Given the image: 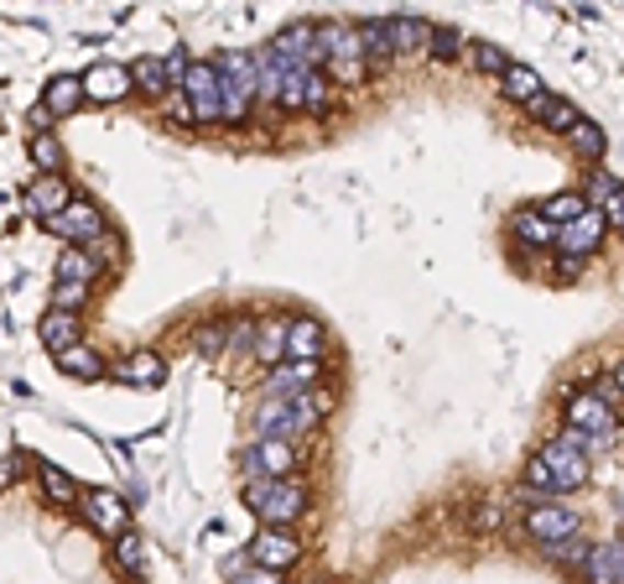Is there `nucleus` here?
Listing matches in <instances>:
<instances>
[{
    "label": "nucleus",
    "instance_id": "nucleus-1",
    "mask_svg": "<svg viewBox=\"0 0 624 584\" xmlns=\"http://www.w3.org/2000/svg\"><path fill=\"white\" fill-rule=\"evenodd\" d=\"M521 481H526V491H542V496H557V502H562V496H572V491H583V485L593 481V460H583L572 443L551 439L526 460Z\"/></svg>",
    "mask_w": 624,
    "mask_h": 584
},
{
    "label": "nucleus",
    "instance_id": "nucleus-2",
    "mask_svg": "<svg viewBox=\"0 0 624 584\" xmlns=\"http://www.w3.org/2000/svg\"><path fill=\"white\" fill-rule=\"evenodd\" d=\"M333 407H338V392H333V386H317V392H302V397H271V403L255 412V428H260V439L292 443L297 433H312Z\"/></svg>",
    "mask_w": 624,
    "mask_h": 584
},
{
    "label": "nucleus",
    "instance_id": "nucleus-3",
    "mask_svg": "<svg viewBox=\"0 0 624 584\" xmlns=\"http://www.w3.org/2000/svg\"><path fill=\"white\" fill-rule=\"evenodd\" d=\"M239 496H245V506L260 517V527H292L312 511V491H308V481H297V475H287V481H245Z\"/></svg>",
    "mask_w": 624,
    "mask_h": 584
},
{
    "label": "nucleus",
    "instance_id": "nucleus-4",
    "mask_svg": "<svg viewBox=\"0 0 624 584\" xmlns=\"http://www.w3.org/2000/svg\"><path fill=\"white\" fill-rule=\"evenodd\" d=\"M219 68V121L224 125H245L260 104V89H255V53H224L214 58Z\"/></svg>",
    "mask_w": 624,
    "mask_h": 584
},
{
    "label": "nucleus",
    "instance_id": "nucleus-5",
    "mask_svg": "<svg viewBox=\"0 0 624 584\" xmlns=\"http://www.w3.org/2000/svg\"><path fill=\"white\" fill-rule=\"evenodd\" d=\"M562 423H567V433L614 439V433H620V412H614L604 397H593L588 386H572V392H567V407H562Z\"/></svg>",
    "mask_w": 624,
    "mask_h": 584
},
{
    "label": "nucleus",
    "instance_id": "nucleus-6",
    "mask_svg": "<svg viewBox=\"0 0 624 584\" xmlns=\"http://www.w3.org/2000/svg\"><path fill=\"white\" fill-rule=\"evenodd\" d=\"M328 95H333V84L323 68H281V95H276L281 110L317 115V110H328Z\"/></svg>",
    "mask_w": 624,
    "mask_h": 584
},
{
    "label": "nucleus",
    "instance_id": "nucleus-7",
    "mask_svg": "<svg viewBox=\"0 0 624 584\" xmlns=\"http://www.w3.org/2000/svg\"><path fill=\"white\" fill-rule=\"evenodd\" d=\"M47 230H53L58 241H68V251H83V245L104 241V214H99L94 199H68V209H63V214H53V220H47Z\"/></svg>",
    "mask_w": 624,
    "mask_h": 584
},
{
    "label": "nucleus",
    "instance_id": "nucleus-8",
    "mask_svg": "<svg viewBox=\"0 0 624 584\" xmlns=\"http://www.w3.org/2000/svg\"><path fill=\"white\" fill-rule=\"evenodd\" d=\"M177 95L188 104L193 125H214L219 121V68L214 63H188V74L177 84Z\"/></svg>",
    "mask_w": 624,
    "mask_h": 584
},
{
    "label": "nucleus",
    "instance_id": "nucleus-9",
    "mask_svg": "<svg viewBox=\"0 0 624 584\" xmlns=\"http://www.w3.org/2000/svg\"><path fill=\"white\" fill-rule=\"evenodd\" d=\"M572 532H583V517H578V506H562L557 496L526 511V538L531 543L551 548V543H562V538H572Z\"/></svg>",
    "mask_w": 624,
    "mask_h": 584
},
{
    "label": "nucleus",
    "instance_id": "nucleus-10",
    "mask_svg": "<svg viewBox=\"0 0 624 584\" xmlns=\"http://www.w3.org/2000/svg\"><path fill=\"white\" fill-rule=\"evenodd\" d=\"M255 569H271V574H287V569L302 559V538L292 527H260L250 538V553H245Z\"/></svg>",
    "mask_w": 624,
    "mask_h": 584
},
{
    "label": "nucleus",
    "instance_id": "nucleus-11",
    "mask_svg": "<svg viewBox=\"0 0 624 584\" xmlns=\"http://www.w3.org/2000/svg\"><path fill=\"white\" fill-rule=\"evenodd\" d=\"M604 235H609V220L599 214V209H588L583 220L562 224V230L551 235V251H557V256H567V262H588V256L604 245Z\"/></svg>",
    "mask_w": 624,
    "mask_h": 584
},
{
    "label": "nucleus",
    "instance_id": "nucleus-12",
    "mask_svg": "<svg viewBox=\"0 0 624 584\" xmlns=\"http://www.w3.org/2000/svg\"><path fill=\"white\" fill-rule=\"evenodd\" d=\"M239 464H245V481H287L297 470V449L287 439H260L239 454Z\"/></svg>",
    "mask_w": 624,
    "mask_h": 584
},
{
    "label": "nucleus",
    "instance_id": "nucleus-13",
    "mask_svg": "<svg viewBox=\"0 0 624 584\" xmlns=\"http://www.w3.org/2000/svg\"><path fill=\"white\" fill-rule=\"evenodd\" d=\"M323 382H328L323 361H281L266 371V392L271 397H302V392H317Z\"/></svg>",
    "mask_w": 624,
    "mask_h": 584
},
{
    "label": "nucleus",
    "instance_id": "nucleus-14",
    "mask_svg": "<svg viewBox=\"0 0 624 584\" xmlns=\"http://www.w3.org/2000/svg\"><path fill=\"white\" fill-rule=\"evenodd\" d=\"M78 511L89 517V527H94L99 538L131 532V511H125V502H120L115 491H83V496H78Z\"/></svg>",
    "mask_w": 624,
    "mask_h": 584
},
{
    "label": "nucleus",
    "instance_id": "nucleus-15",
    "mask_svg": "<svg viewBox=\"0 0 624 584\" xmlns=\"http://www.w3.org/2000/svg\"><path fill=\"white\" fill-rule=\"evenodd\" d=\"M78 84H83V100H99V104H120L136 89V84H131V68H120V63H94Z\"/></svg>",
    "mask_w": 624,
    "mask_h": 584
},
{
    "label": "nucleus",
    "instance_id": "nucleus-16",
    "mask_svg": "<svg viewBox=\"0 0 624 584\" xmlns=\"http://www.w3.org/2000/svg\"><path fill=\"white\" fill-rule=\"evenodd\" d=\"M328 355V329L317 319L287 323V361H323Z\"/></svg>",
    "mask_w": 624,
    "mask_h": 584
},
{
    "label": "nucleus",
    "instance_id": "nucleus-17",
    "mask_svg": "<svg viewBox=\"0 0 624 584\" xmlns=\"http://www.w3.org/2000/svg\"><path fill=\"white\" fill-rule=\"evenodd\" d=\"M583 580L588 584H624V538H609V543L588 548Z\"/></svg>",
    "mask_w": 624,
    "mask_h": 584
},
{
    "label": "nucleus",
    "instance_id": "nucleus-18",
    "mask_svg": "<svg viewBox=\"0 0 624 584\" xmlns=\"http://www.w3.org/2000/svg\"><path fill=\"white\" fill-rule=\"evenodd\" d=\"M37 334H42V344L58 355V350H74V344H83V323H78V313L47 308V313L37 319Z\"/></svg>",
    "mask_w": 624,
    "mask_h": 584
},
{
    "label": "nucleus",
    "instance_id": "nucleus-19",
    "mask_svg": "<svg viewBox=\"0 0 624 584\" xmlns=\"http://www.w3.org/2000/svg\"><path fill=\"white\" fill-rule=\"evenodd\" d=\"M21 203H26V214H37V220L47 224L53 214L68 209V183H63V178H37L26 194H21Z\"/></svg>",
    "mask_w": 624,
    "mask_h": 584
},
{
    "label": "nucleus",
    "instance_id": "nucleus-20",
    "mask_svg": "<svg viewBox=\"0 0 624 584\" xmlns=\"http://www.w3.org/2000/svg\"><path fill=\"white\" fill-rule=\"evenodd\" d=\"M386 21H390V47H395V58H416V53H427L432 21H422V16H386Z\"/></svg>",
    "mask_w": 624,
    "mask_h": 584
},
{
    "label": "nucleus",
    "instance_id": "nucleus-21",
    "mask_svg": "<svg viewBox=\"0 0 624 584\" xmlns=\"http://www.w3.org/2000/svg\"><path fill=\"white\" fill-rule=\"evenodd\" d=\"M593 203L578 194V188H567V194H551V199H542L536 203V220L546 224V230H562V224H572V220H583Z\"/></svg>",
    "mask_w": 624,
    "mask_h": 584
},
{
    "label": "nucleus",
    "instance_id": "nucleus-22",
    "mask_svg": "<svg viewBox=\"0 0 624 584\" xmlns=\"http://www.w3.org/2000/svg\"><path fill=\"white\" fill-rule=\"evenodd\" d=\"M125 386H161L167 382V361L156 355V350H136V355H125L115 371Z\"/></svg>",
    "mask_w": 624,
    "mask_h": 584
},
{
    "label": "nucleus",
    "instance_id": "nucleus-23",
    "mask_svg": "<svg viewBox=\"0 0 624 584\" xmlns=\"http://www.w3.org/2000/svg\"><path fill=\"white\" fill-rule=\"evenodd\" d=\"M354 32H359V53H365V63H375V68L395 63V47H390V21H386V16L359 21Z\"/></svg>",
    "mask_w": 624,
    "mask_h": 584
},
{
    "label": "nucleus",
    "instance_id": "nucleus-24",
    "mask_svg": "<svg viewBox=\"0 0 624 584\" xmlns=\"http://www.w3.org/2000/svg\"><path fill=\"white\" fill-rule=\"evenodd\" d=\"M500 95L515 100V104H531V100H542V95H546V84H542L536 68H526V63H510L505 74H500Z\"/></svg>",
    "mask_w": 624,
    "mask_h": 584
},
{
    "label": "nucleus",
    "instance_id": "nucleus-25",
    "mask_svg": "<svg viewBox=\"0 0 624 584\" xmlns=\"http://www.w3.org/2000/svg\"><path fill=\"white\" fill-rule=\"evenodd\" d=\"M250 355H255V361H260V365H266V371H271V365H281V361H287V323H281V319H271V323H255Z\"/></svg>",
    "mask_w": 624,
    "mask_h": 584
},
{
    "label": "nucleus",
    "instance_id": "nucleus-26",
    "mask_svg": "<svg viewBox=\"0 0 624 584\" xmlns=\"http://www.w3.org/2000/svg\"><path fill=\"white\" fill-rule=\"evenodd\" d=\"M131 84H136L141 95H152V100L177 95V79H172V68H167V58H141L136 68H131Z\"/></svg>",
    "mask_w": 624,
    "mask_h": 584
},
{
    "label": "nucleus",
    "instance_id": "nucleus-27",
    "mask_svg": "<svg viewBox=\"0 0 624 584\" xmlns=\"http://www.w3.org/2000/svg\"><path fill=\"white\" fill-rule=\"evenodd\" d=\"M53 361H58L63 376H78V382H99V376H104V355H99L94 344H74V350H58Z\"/></svg>",
    "mask_w": 624,
    "mask_h": 584
},
{
    "label": "nucleus",
    "instance_id": "nucleus-28",
    "mask_svg": "<svg viewBox=\"0 0 624 584\" xmlns=\"http://www.w3.org/2000/svg\"><path fill=\"white\" fill-rule=\"evenodd\" d=\"M526 115L567 136V131L578 125V104H572V100H557V95H542V100H531V104H526Z\"/></svg>",
    "mask_w": 624,
    "mask_h": 584
},
{
    "label": "nucleus",
    "instance_id": "nucleus-29",
    "mask_svg": "<svg viewBox=\"0 0 624 584\" xmlns=\"http://www.w3.org/2000/svg\"><path fill=\"white\" fill-rule=\"evenodd\" d=\"M567 146H572V152H578L583 162H604L609 136H604V125H599V121H588V115H578V125L567 131Z\"/></svg>",
    "mask_w": 624,
    "mask_h": 584
},
{
    "label": "nucleus",
    "instance_id": "nucleus-30",
    "mask_svg": "<svg viewBox=\"0 0 624 584\" xmlns=\"http://www.w3.org/2000/svg\"><path fill=\"white\" fill-rule=\"evenodd\" d=\"M78 104H83V84L74 74H58V79L47 84V95H42V110L47 115H74Z\"/></svg>",
    "mask_w": 624,
    "mask_h": 584
},
{
    "label": "nucleus",
    "instance_id": "nucleus-31",
    "mask_svg": "<svg viewBox=\"0 0 624 584\" xmlns=\"http://www.w3.org/2000/svg\"><path fill=\"white\" fill-rule=\"evenodd\" d=\"M94 277H99V256H89V251H63L58 256V283L94 287Z\"/></svg>",
    "mask_w": 624,
    "mask_h": 584
},
{
    "label": "nucleus",
    "instance_id": "nucleus-32",
    "mask_svg": "<svg viewBox=\"0 0 624 584\" xmlns=\"http://www.w3.org/2000/svg\"><path fill=\"white\" fill-rule=\"evenodd\" d=\"M588 548H593V543H588L583 532H572V538H562V543H551V548H546V559H551L557 569H572V574H583Z\"/></svg>",
    "mask_w": 624,
    "mask_h": 584
},
{
    "label": "nucleus",
    "instance_id": "nucleus-33",
    "mask_svg": "<svg viewBox=\"0 0 624 584\" xmlns=\"http://www.w3.org/2000/svg\"><path fill=\"white\" fill-rule=\"evenodd\" d=\"M26 152H32V162L42 167V178H63V142H58V136H47V131H37Z\"/></svg>",
    "mask_w": 624,
    "mask_h": 584
},
{
    "label": "nucleus",
    "instance_id": "nucleus-34",
    "mask_svg": "<svg viewBox=\"0 0 624 584\" xmlns=\"http://www.w3.org/2000/svg\"><path fill=\"white\" fill-rule=\"evenodd\" d=\"M37 475H42V496L53 506H78V485L63 475V470H53V464H37Z\"/></svg>",
    "mask_w": 624,
    "mask_h": 584
},
{
    "label": "nucleus",
    "instance_id": "nucleus-35",
    "mask_svg": "<svg viewBox=\"0 0 624 584\" xmlns=\"http://www.w3.org/2000/svg\"><path fill=\"white\" fill-rule=\"evenodd\" d=\"M468 63H473V74H505L510 58H505V47H494V42H468Z\"/></svg>",
    "mask_w": 624,
    "mask_h": 584
},
{
    "label": "nucleus",
    "instance_id": "nucleus-36",
    "mask_svg": "<svg viewBox=\"0 0 624 584\" xmlns=\"http://www.w3.org/2000/svg\"><path fill=\"white\" fill-rule=\"evenodd\" d=\"M115 564L125 574H146V543H141L136 532H120L115 538Z\"/></svg>",
    "mask_w": 624,
    "mask_h": 584
},
{
    "label": "nucleus",
    "instance_id": "nucleus-37",
    "mask_svg": "<svg viewBox=\"0 0 624 584\" xmlns=\"http://www.w3.org/2000/svg\"><path fill=\"white\" fill-rule=\"evenodd\" d=\"M515 235H521V241H526L531 251H546L557 230H546V224L536 220V209H521V214H515Z\"/></svg>",
    "mask_w": 624,
    "mask_h": 584
},
{
    "label": "nucleus",
    "instance_id": "nucleus-38",
    "mask_svg": "<svg viewBox=\"0 0 624 584\" xmlns=\"http://www.w3.org/2000/svg\"><path fill=\"white\" fill-rule=\"evenodd\" d=\"M427 53L437 63H453L458 53H464V37L453 32V26H432V42H427Z\"/></svg>",
    "mask_w": 624,
    "mask_h": 584
},
{
    "label": "nucleus",
    "instance_id": "nucleus-39",
    "mask_svg": "<svg viewBox=\"0 0 624 584\" xmlns=\"http://www.w3.org/2000/svg\"><path fill=\"white\" fill-rule=\"evenodd\" d=\"M89 302V287L83 283H58V293H53V308H63V313H78Z\"/></svg>",
    "mask_w": 624,
    "mask_h": 584
},
{
    "label": "nucleus",
    "instance_id": "nucleus-40",
    "mask_svg": "<svg viewBox=\"0 0 624 584\" xmlns=\"http://www.w3.org/2000/svg\"><path fill=\"white\" fill-rule=\"evenodd\" d=\"M224 344H230V323H203V329H198V350H203V355H219Z\"/></svg>",
    "mask_w": 624,
    "mask_h": 584
},
{
    "label": "nucleus",
    "instance_id": "nucleus-41",
    "mask_svg": "<svg viewBox=\"0 0 624 584\" xmlns=\"http://www.w3.org/2000/svg\"><path fill=\"white\" fill-rule=\"evenodd\" d=\"M230 584H287L281 574H271V569H239V574H230Z\"/></svg>",
    "mask_w": 624,
    "mask_h": 584
},
{
    "label": "nucleus",
    "instance_id": "nucleus-42",
    "mask_svg": "<svg viewBox=\"0 0 624 584\" xmlns=\"http://www.w3.org/2000/svg\"><path fill=\"white\" fill-rule=\"evenodd\" d=\"M578 272H583V262H557V277H567V283H572Z\"/></svg>",
    "mask_w": 624,
    "mask_h": 584
},
{
    "label": "nucleus",
    "instance_id": "nucleus-43",
    "mask_svg": "<svg viewBox=\"0 0 624 584\" xmlns=\"http://www.w3.org/2000/svg\"><path fill=\"white\" fill-rule=\"evenodd\" d=\"M609 382H614V392L624 397V355H620V365H614V376H609Z\"/></svg>",
    "mask_w": 624,
    "mask_h": 584
},
{
    "label": "nucleus",
    "instance_id": "nucleus-44",
    "mask_svg": "<svg viewBox=\"0 0 624 584\" xmlns=\"http://www.w3.org/2000/svg\"><path fill=\"white\" fill-rule=\"evenodd\" d=\"M620 502H624V496H620Z\"/></svg>",
    "mask_w": 624,
    "mask_h": 584
}]
</instances>
